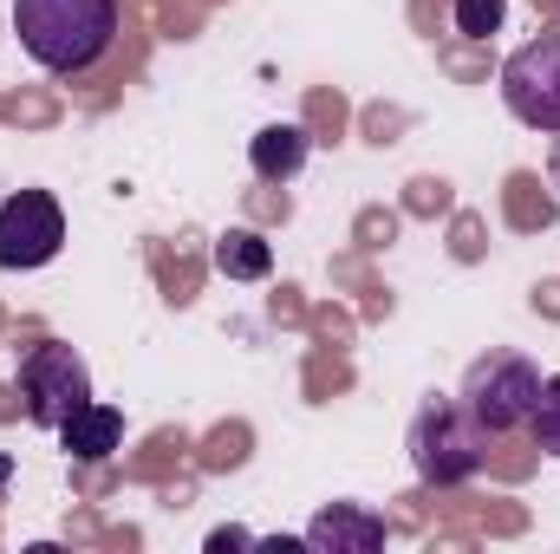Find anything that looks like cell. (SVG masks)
<instances>
[{
	"label": "cell",
	"mask_w": 560,
	"mask_h": 554,
	"mask_svg": "<svg viewBox=\"0 0 560 554\" xmlns=\"http://www.w3.org/2000/svg\"><path fill=\"white\" fill-rule=\"evenodd\" d=\"M20 53L52 79H85L118 39V0H13Z\"/></svg>",
	"instance_id": "1"
},
{
	"label": "cell",
	"mask_w": 560,
	"mask_h": 554,
	"mask_svg": "<svg viewBox=\"0 0 560 554\" xmlns=\"http://www.w3.org/2000/svg\"><path fill=\"white\" fill-rule=\"evenodd\" d=\"M13 392H20V412L39 430H59L66 417H79L92 405V366L66 339H33L13 366Z\"/></svg>",
	"instance_id": "2"
},
{
	"label": "cell",
	"mask_w": 560,
	"mask_h": 554,
	"mask_svg": "<svg viewBox=\"0 0 560 554\" xmlns=\"http://www.w3.org/2000/svg\"><path fill=\"white\" fill-rule=\"evenodd\" d=\"M535 399H541V366L522 359V353H482V359H469L463 392H456V405L482 424V437L528 430Z\"/></svg>",
	"instance_id": "3"
},
{
	"label": "cell",
	"mask_w": 560,
	"mask_h": 554,
	"mask_svg": "<svg viewBox=\"0 0 560 554\" xmlns=\"http://www.w3.org/2000/svg\"><path fill=\"white\" fill-rule=\"evenodd\" d=\"M411 470H418L430 489H456L469 476H482V424L463 412L456 399H430L418 417H411Z\"/></svg>",
	"instance_id": "4"
},
{
	"label": "cell",
	"mask_w": 560,
	"mask_h": 554,
	"mask_svg": "<svg viewBox=\"0 0 560 554\" xmlns=\"http://www.w3.org/2000/svg\"><path fill=\"white\" fill-rule=\"evenodd\" d=\"M502 105L515 125L560 138V33H541L502 59Z\"/></svg>",
	"instance_id": "5"
},
{
	"label": "cell",
	"mask_w": 560,
	"mask_h": 554,
	"mask_svg": "<svg viewBox=\"0 0 560 554\" xmlns=\"http://www.w3.org/2000/svg\"><path fill=\"white\" fill-rule=\"evenodd\" d=\"M66 249V209L52 189H13L0 203V268L7 275H33L46 262H59Z\"/></svg>",
	"instance_id": "6"
},
{
	"label": "cell",
	"mask_w": 560,
	"mask_h": 554,
	"mask_svg": "<svg viewBox=\"0 0 560 554\" xmlns=\"http://www.w3.org/2000/svg\"><path fill=\"white\" fill-rule=\"evenodd\" d=\"M306 549L313 554H378L385 549V516H372L365 503H326L306 522Z\"/></svg>",
	"instance_id": "7"
},
{
	"label": "cell",
	"mask_w": 560,
	"mask_h": 554,
	"mask_svg": "<svg viewBox=\"0 0 560 554\" xmlns=\"http://www.w3.org/2000/svg\"><path fill=\"white\" fill-rule=\"evenodd\" d=\"M306 150H313V138H306L300 125H261V131L248 138V163H255L261 183H293V176L306 170Z\"/></svg>",
	"instance_id": "8"
},
{
	"label": "cell",
	"mask_w": 560,
	"mask_h": 554,
	"mask_svg": "<svg viewBox=\"0 0 560 554\" xmlns=\"http://www.w3.org/2000/svg\"><path fill=\"white\" fill-rule=\"evenodd\" d=\"M59 443H66L79 463H105V457L125 443V412L92 399V405H85L79 417H66V424H59Z\"/></svg>",
	"instance_id": "9"
},
{
	"label": "cell",
	"mask_w": 560,
	"mask_h": 554,
	"mask_svg": "<svg viewBox=\"0 0 560 554\" xmlns=\"http://www.w3.org/2000/svg\"><path fill=\"white\" fill-rule=\"evenodd\" d=\"M215 275L229 280H268L275 275V249H268V235H255V229H229V235H215Z\"/></svg>",
	"instance_id": "10"
},
{
	"label": "cell",
	"mask_w": 560,
	"mask_h": 554,
	"mask_svg": "<svg viewBox=\"0 0 560 554\" xmlns=\"http://www.w3.org/2000/svg\"><path fill=\"white\" fill-rule=\"evenodd\" d=\"M528 437H535L548 457H560V372L541 379V399H535V412H528Z\"/></svg>",
	"instance_id": "11"
},
{
	"label": "cell",
	"mask_w": 560,
	"mask_h": 554,
	"mask_svg": "<svg viewBox=\"0 0 560 554\" xmlns=\"http://www.w3.org/2000/svg\"><path fill=\"white\" fill-rule=\"evenodd\" d=\"M450 13H456V33H463V39H489V33H502L509 0H456Z\"/></svg>",
	"instance_id": "12"
},
{
	"label": "cell",
	"mask_w": 560,
	"mask_h": 554,
	"mask_svg": "<svg viewBox=\"0 0 560 554\" xmlns=\"http://www.w3.org/2000/svg\"><path fill=\"white\" fill-rule=\"evenodd\" d=\"M248 542H255V535H242V529H215V535H209V549H248Z\"/></svg>",
	"instance_id": "13"
},
{
	"label": "cell",
	"mask_w": 560,
	"mask_h": 554,
	"mask_svg": "<svg viewBox=\"0 0 560 554\" xmlns=\"http://www.w3.org/2000/svg\"><path fill=\"white\" fill-rule=\"evenodd\" d=\"M555 183H560V150H555Z\"/></svg>",
	"instance_id": "14"
}]
</instances>
